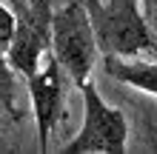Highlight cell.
I'll return each instance as SVG.
<instances>
[{"instance_id": "obj_7", "label": "cell", "mask_w": 157, "mask_h": 154, "mask_svg": "<svg viewBox=\"0 0 157 154\" xmlns=\"http://www.w3.org/2000/svg\"><path fill=\"white\" fill-rule=\"evenodd\" d=\"M14 26H17V14L9 6L0 3V71L9 66L6 54H9V43H12V37H14Z\"/></svg>"}, {"instance_id": "obj_3", "label": "cell", "mask_w": 157, "mask_h": 154, "mask_svg": "<svg viewBox=\"0 0 157 154\" xmlns=\"http://www.w3.org/2000/svg\"><path fill=\"white\" fill-rule=\"evenodd\" d=\"M83 126L75 140L66 143L60 154H126L128 148V120L120 108L109 106L97 86L83 83Z\"/></svg>"}, {"instance_id": "obj_2", "label": "cell", "mask_w": 157, "mask_h": 154, "mask_svg": "<svg viewBox=\"0 0 157 154\" xmlns=\"http://www.w3.org/2000/svg\"><path fill=\"white\" fill-rule=\"evenodd\" d=\"M52 54L77 88L91 80L100 46H97V34H94V26H91L89 9L83 0H71V3L54 9Z\"/></svg>"}, {"instance_id": "obj_9", "label": "cell", "mask_w": 157, "mask_h": 154, "mask_svg": "<svg viewBox=\"0 0 157 154\" xmlns=\"http://www.w3.org/2000/svg\"><path fill=\"white\" fill-rule=\"evenodd\" d=\"M0 88H3V86H0ZM0 94H3V92H0Z\"/></svg>"}, {"instance_id": "obj_4", "label": "cell", "mask_w": 157, "mask_h": 154, "mask_svg": "<svg viewBox=\"0 0 157 154\" xmlns=\"http://www.w3.org/2000/svg\"><path fill=\"white\" fill-rule=\"evenodd\" d=\"M17 26L9 43L6 63L23 80L34 77L52 54V0H26L14 9Z\"/></svg>"}, {"instance_id": "obj_6", "label": "cell", "mask_w": 157, "mask_h": 154, "mask_svg": "<svg viewBox=\"0 0 157 154\" xmlns=\"http://www.w3.org/2000/svg\"><path fill=\"white\" fill-rule=\"evenodd\" d=\"M103 71L120 86L157 97V57H103Z\"/></svg>"}, {"instance_id": "obj_8", "label": "cell", "mask_w": 157, "mask_h": 154, "mask_svg": "<svg viewBox=\"0 0 157 154\" xmlns=\"http://www.w3.org/2000/svg\"><path fill=\"white\" fill-rule=\"evenodd\" d=\"M143 3H149V6H157V0H143Z\"/></svg>"}, {"instance_id": "obj_5", "label": "cell", "mask_w": 157, "mask_h": 154, "mask_svg": "<svg viewBox=\"0 0 157 154\" xmlns=\"http://www.w3.org/2000/svg\"><path fill=\"white\" fill-rule=\"evenodd\" d=\"M63 74L66 71L60 69L54 54H49L43 69L34 77L26 80L32 111H34V126H37V148H40V154L49 151V140H52L54 126H57L60 111H63Z\"/></svg>"}, {"instance_id": "obj_1", "label": "cell", "mask_w": 157, "mask_h": 154, "mask_svg": "<svg viewBox=\"0 0 157 154\" xmlns=\"http://www.w3.org/2000/svg\"><path fill=\"white\" fill-rule=\"evenodd\" d=\"M103 57H157L140 0H83Z\"/></svg>"}]
</instances>
